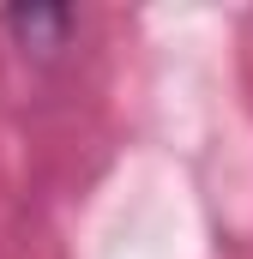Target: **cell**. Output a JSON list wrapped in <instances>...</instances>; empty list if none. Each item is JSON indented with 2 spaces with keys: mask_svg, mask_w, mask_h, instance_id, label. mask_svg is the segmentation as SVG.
<instances>
[{
  "mask_svg": "<svg viewBox=\"0 0 253 259\" xmlns=\"http://www.w3.org/2000/svg\"><path fill=\"white\" fill-rule=\"evenodd\" d=\"M6 24H12V30H24V36H55V30L72 24V12H66V6H12V12H6Z\"/></svg>",
  "mask_w": 253,
  "mask_h": 259,
  "instance_id": "1",
  "label": "cell"
}]
</instances>
